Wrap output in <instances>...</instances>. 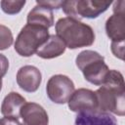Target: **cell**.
Masks as SVG:
<instances>
[{
    "instance_id": "cell-1",
    "label": "cell",
    "mask_w": 125,
    "mask_h": 125,
    "mask_svg": "<svg viewBox=\"0 0 125 125\" xmlns=\"http://www.w3.org/2000/svg\"><path fill=\"white\" fill-rule=\"evenodd\" d=\"M98 100V110L125 114V86L123 75L114 69L109 70L104 84L95 92Z\"/></svg>"
},
{
    "instance_id": "cell-2",
    "label": "cell",
    "mask_w": 125,
    "mask_h": 125,
    "mask_svg": "<svg viewBox=\"0 0 125 125\" xmlns=\"http://www.w3.org/2000/svg\"><path fill=\"white\" fill-rule=\"evenodd\" d=\"M56 33L69 49L88 47L95 41V33L90 25L68 17L57 21Z\"/></svg>"
},
{
    "instance_id": "cell-3",
    "label": "cell",
    "mask_w": 125,
    "mask_h": 125,
    "mask_svg": "<svg viewBox=\"0 0 125 125\" xmlns=\"http://www.w3.org/2000/svg\"><path fill=\"white\" fill-rule=\"evenodd\" d=\"M76 65L82 71L84 78L97 86H102L109 72L108 66L104 62V59L98 52L85 50L76 57Z\"/></svg>"
},
{
    "instance_id": "cell-4",
    "label": "cell",
    "mask_w": 125,
    "mask_h": 125,
    "mask_svg": "<svg viewBox=\"0 0 125 125\" xmlns=\"http://www.w3.org/2000/svg\"><path fill=\"white\" fill-rule=\"evenodd\" d=\"M48 38V28L26 23L21 28L16 39L15 50L20 56L30 57L37 52Z\"/></svg>"
},
{
    "instance_id": "cell-5",
    "label": "cell",
    "mask_w": 125,
    "mask_h": 125,
    "mask_svg": "<svg viewBox=\"0 0 125 125\" xmlns=\"http://www.w3.org/2000/svg\"><path fill=\"white\" fill-rule=\"evenodd\" d=\"M111 1L105 0H68L62 1L61 8L68 18L95 19L105 12Z\"/></svg>"
},
{
    "instance_id": "cell-6",
    "label": "cell",
    "mask_w": 125,
    "mask_h": 125,
    "mask_svg": "<svg viewBox=\"0 0 125 125\" xmlns=\"http://www.w3.org/2000/svg\"><path fill=\"white\" fill-rule=\"evenodd\" d=\"M46 92L53 103L63 104L68 102L73 94L74 84L69 77L62 74H57L48 80Z\"/></svg>"
},
{
    "instance_id": "cell-7",
    "label": "cell",
    "mask_w": 125,
    "mask_h": 125,
    "mask_svg": "<svg viewBox=\"0 0 125 125\" xmlns=\"http://www.w3.org/2000/svg\"><path fill=\"white\" fill-rule=\"evenodd\" d=\"M125 1L114 2L113 15L105 22V31L111 43L122 44L125 39Z\"/></svg>"
},
{
    "instance_id": "cell-8",
    "label": "cell",
    "mask_w": 125,
    "mask_h": 125,
    "mask_svg": "<svg viewBox=\"0 0 125 125\" xmlns=\"http://www.w3.org/2000/svg\"><path fill=\"white\" fill-rule=\"evenodd\" d=\"M67 103L69 109L74 112L98 110V100L96 94L89 89L80 88L74 91Z\"/></svg>"
},
{
    "instance_id": "cell-9",
    "label": "cell",
    "mask_w": 125,
    "mask_h": 125,
    "mask_svg": "<svg viewBox=\"0 0 125 125\" xmlns=\"http://www.w3.org/2000/svg\"><path fill=\"white\" fill-rule=\"evenodd\" d=\"M42 80L40 70L33 65L21 66L17 73V83L21 89L27 93H33L38 90Z\"/></svg>"
},
{
    "instance_id": "cell-10",
    "label": "cell",
    "mask_w": 125,
    "mask_h": 125,
    "mask_svg": "<svg viewBox=\"0 0 125 125\" xmlns=\"http://www.w3.org/2000/svg\"><path fill=\"white\" fill-rule=\"evenodd\" d=\"M21 125H48L49 118L46 110L36 103H25L21 109Z\"/></svg>"
},
{
    "instance_id": "cell-11",
    "label": "cell",
    "mask_w": 125,
    "mask_h": 125,
    "mask_svg": "<svg viewBox=\"0 0 125 125\" xmlns=\"http://www.w3.org/2000/svg\"><path fill=\"white\" fill-rule=\"evenodd\" d=\"M74 125H117V120L108 112L84 111L78 112Z\"/></svg>"
},
{
    "instance_id": "cell-12",
    "label": "cell",
    "mask_w": 125,
    "mask_h": 125,
    "mask_svg": "<svg viewBox=\"0 0 125 125\" xmlns=\"http://www.w3.org/2000/svg\"><path fill=\"white\" fill-rule=\"evenodd\" d=\"M25 103V99L21 95L17 92H11L4 98L2 102L1 113L4 115V117H13L19 119L21 109Z\"/></svg>"
},
{
    "instance_id": "cell-13",
    "label": "cell",
    "mask_w": 125,
    "mask_h": 125,
    "mask_svg": "<svg viewBox=\"0 0 125 125\" xmlns=\"http://www.w3.org/2000/svg\"><path fill=\"white\" fill-rule=\"evenodd\" d=\"M65 44L57 35H49L47 41L37 50L36 54L42 59H54L62 55L65 51Z\"/></svg>"
},
{
    "instance_id": "cell-14",
    "label": "cell",
    "mask_w": 125,
    "mask_h": 125,
    "mask_svg": "<svg viewBox=\"0 0 125 125\" xmlns=\"http://www.w3.org/2000/svg\"><path fill=\"white\" fill-rule=\"evenodd\" d=\"M27 23L49 28L54 25V15L51 9L36 5L27 15Z\"/></svg>"
},
{
    "instance_id": "cell-15",
    "label": "cell",
    "mask_w": 125,
    "mask_h": 125,
    "mask_svg": "<svg viewBox=\"0 0 125 125\" xmlns=\"http://www.w3.org/2000/svg\"><path fill=\"white\" fill-rule=\"evenodd\" d=\"M1 8L4 13L8 15H15L21 12L22 7L25 4V1H8V0H3L1 1Z\"/></svg>"
},
{
    "instance_id": "cell-16",
    "label": "cell",
    "mask_w": 125,
    "mask_h": 125,
    "mask_svg": "<svg viewBox=\"0 0 125 125\" xmlns=\"http://www.w3.org/2000/svg\"><path fill=\"white\" fill-rule=\"evenodd\" d=\"M13 34L10 28L0 24V50H6L13 44Z\"/></svg>"
},
{
    "instance_id": "cell-17",
    "label": "cell",
    "mask_w": 125,
    "mask_h": 125,
    "mask_svg": "<svg viewBox=\"0 0 125 125\" xmlns=\"http://www.w3.org/2000/svg\"><path fill=\"white\" fill-rule=\"evenodd\" d=\"M111 51L115 57H117L120 60H123L124 55V43L122 44H115L111 43Z\"/></svg>"
},
{
    "instance_id": "cell-18",
    "label": "cell",
    "mask_w": 125,
    "mask_h": 125,
    "mask_svg": "<svg viewBox=\"0 0 125 125\" xmlns=\"http://www.w3.org/2000/svg\"><path fill=\"white\" fill-rule=\"evenodd\" d=\"M8 68H9V61H8V59L4 55L0 54V78L5 76V74L8 71Z\"/></svg>"
},
{
    "instance_id": "cell-19",
    "label": "cell",
    "mask_w": 125,
    "mask_h": 125,
    "mask_svg": "<svg viewBox=\"0 0 125 125\" xmlns=\"http://www.w3.org/2000/svg\"><path fill=\"white\" fill-rule=\"evenodd\" d=\"M62 1H37L36 4L52 10V9H60L62 6Z\"/></svg>"
},
{
    "instance_id": "cell-20",
    "label": "cell",
    "mask_w": 125,
    "mask_h": 125,
    "mask_svg": "<svg viewBox=\"0 0 125 125\" xmlns=\"http://www.w3.org/2000/svg\"><path fill=\"white\" fill-rule=\"evenodd\" d=\"M0 125H21V123L17 118L3 117L0 119Z\"/></svg>"
},
{
    "instance_id": "cell-21",
    "label": "cell",
    "mask_w": 125,
    "mask_h": 125,
    "mask_svg": "<svg viewBox=\"0 0 125 125\" xmlns=\"http://www.w3.org/2000/svg\"><path fill=\"white\" fill-rule=\"evenodd\" d=\"M2 89V78H0V91Z\"/></svg>"
}]
</instances>
